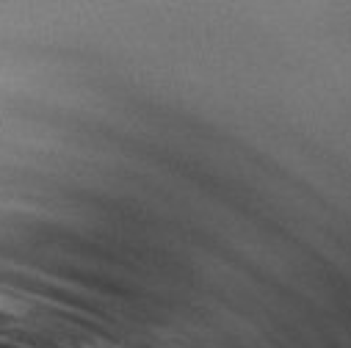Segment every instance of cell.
I'll list each match as a JSON object with an SVG mask.
<instances>
[{"label": "cell", "instance_id": "obj_1", "mask_svg": "<svg viewBox=\"0 0 351 348\" xmlns=\"http://www.w3.org/2000/svg\"><path fill=\"white\" fill-rule=\"evenodd\" d=\"M83 348H114V345H103V343H92V340H89V343L83 345Z\"/></svg>", "mask_w": 351, "mask_h": 348}]
</instances>
